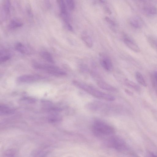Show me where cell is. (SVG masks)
Wrapping results in <instances>:
<instances>
[{
  "label": "cell",
  "mask_w": 157,
  "mask_h": 157,
  "mask_svg": "<svg viewBox=\"0 0 157 157\" xmlns=\"http://www.w3.org/2000/svg\"><path fill=\"white\" fill-rule=\"evenodd\" d=\"M124 40L125 45L129 49L136 53H139L140 52L139 47L131 39L125 36Z\"/></svg>",
  "instance_id": "obj_7"
},
{
  "label": "cell",
  "mask_w": 157,
  "mask_h": 157,
  "mask_svg": "<svg viewBox=\"0 0 157 157\" xmlns=\"http://www.w3.org/2000/svg\"><path fill=\"white\" fill-rule=\"evenodd\" d=\"M131 25L136 28H139L141 26L142 22L141 19L137 17L132 18L131 20Z\"/></svg>",
  "instance_id": "obj_15"
},
{
  "label": "cell",
  "mask_w": 157,
  "mask_h": 157,
  "mask_svg": "<svg viewBox=\"0 0 157 157\" xmlns=\"http://www.w3.org/2000/svg\"><path fill=\"white\" fill-rule=\"evenodd\" d=\"M58 1L61 15L63 17L65 23H69L68 21V14L66 6L64 0H58Z\"/></svg>",
  "instance_id": "obj_9"
},
{
  "label": "cell",
  "mask_w": 157,
  "mask_h": 157,
  "mask_svg": "<svg viewBox=\"0 0 157 157\" xmlns=\"http://www.w3.org/2000/svg\"><path fill=\"white\" fill-rule=\"evenodd\" d=\"M92 130L93 134L98 137L111 136L115 133L113 127L100 120H96L93 122Z\"/></svg>",
  "instance_id": "obj_2"
},
{
  "label": "cell",
  "mask_w": 157,
  "mask_h": 157,
  "mask_svg": "<svg viewBox=\"0 0 157 157\" xmlns=\"http://www.w3.org/2000/svg\"><path fill=\"white\" fill-rule=\"evenodd\" d=\"M80 70L82 71L86 72L88 70L87 67L85 65H82L80 67Z\"/></svg>",
  "instance_id": "obj_25"
},
{
  "label": "cell",
  "mask_w": 157,
  "mask_h": 157,
  "mask_svg": "<svg viewBox=\"0 0 157 157\" xmlns=\"http://www.w3.org/2000/svg\"><path fill=\"white\" fill-rule=\"evenodd\" d=\"M144 10L147 14L150 15H154L156 14L157 10L154 6H148L146 7Z\"/></svg>",
  "instance_id": "obj_18"
},
{
  "label": "cell",
  "mask_w": 157,
  "mask_h": 157,
  "mask_svg": "<svg viewBox=\"0 0 157 157\" xmlns=\"http://www.w3.org/2000/svg\"><path fill=\"white\" fill-rule=\"evenodd\" d=\"M124 83L127 86L135 90L139 91L140 90V87L130 80L126 79L124 80Z\"/></svg>",
  "instance_id": "obj_14"
},
{
  "label": "cell",
  "mask_w": 157,
  "mask_h": 157,
  "mask_svg": "<svg viewBox=\"0 0 157 157\" xmlns=\"http://www.w3.org/2000/svg\"><path fill=\"white\" fill-rule=\"evenodd\" d=\"M15 48L18 52L22 54L29 53L27 47L21 43H17L15 45Z\"/></svg>",
  "instance_id": "obj_12"
},
{
  "label": "cell",
  "mask_w": 157,
  "mask_h": 157,
  "mask_svg": "<svg viewBox=\"0 0 157 157\" xmlns=\"http://www.w3.org/2000/svg\"><path fill=\"white\" fill-rule=\"evenodd\" d=\"M68 8L70 10H73L75 8V3L74 0H65Z\"/></svg>",
  "instance_id": "obj_20"
},
{
  "label": "cell",
  "mask_w": 157,
  "mask_h": 157,
  "mask_svg": "<svg viewBox=\"0 0 157 157\" xmlns=\"http://www.w3.org/2000/svg\"><path fill=\"white\" fill-rule=\"evenodd\" d=\"M33 65L36 70L45 72L54 76L64 77L67 75L65 72L55 66L38 63L34 64Z\"/></svg>",
  "instance_id": "obj_3"
},
{
  "label": "cell",
  "mask_w": 157,
  "mask_h": 157,
  "mask_svg": "<svg viewBox=\"0 0 157 157\" xmlns=\"http://www.w3.org/2000/svg\"><path fill=\"white\" fill-rule=\"evenodd\" d=\"M11 58V57L9 55H6L1 57L0 59V63H1L6 62V61L9 60Z\"/></svg>",
  "instance_id": "obj_22"
},
{
  "label": "cell",
  "mask_w": 157,
  "mask_h": 157,
  "mask_svg": "<svg viewBox=\"0 0 157 157\" xmlns=\"http://www.w3.org/2000/svg\"><path fill=\"white\" fill-rule=\"evenodd\" d=\"M136 77L138 83L144 87H146L147 84L142 75L139 72L136 73Z\"/></svg>",
  "instance_id": "obj_16"
},
{
  "label": "cell",
  "mask_w": 157,
  "mask_h": 157,
  "mask_svg": "<svg viewBox=\"0 0 157 157\" xmlns=\"http://www.w3.org/2000/svg\"><path fill=\"white\" fill-rule=\"evenodd\" d=\"M106 145L108 147L114 149L119 152L126 151L128 148L125 140L117 136H111L107 140Z\"/></svg>",
  "instance_id": "obj_4"
},
{
  "label": "cell",
  "mask_w": 157,
  "mask_h": 157,
  "mask_svg": "<svg viewBox=\"0 0 157 157\" xmlns=\"http://www.w3.org/2000/svg\"><path fill=\"white\" fill-rule=\"evenodd\" d=\"M148 40L150 45L154 50L157 51V39L153 37H149Z\"/></svg>",
  "instance_id": "obj_19"
},
{
  "label": "cell",
  "mask_w": 157,
  "mask_h": 157,
  "mask_svg": "<svg viewBox=\"0 0 157 157\" xmlns=\"http://www.w3.org/2000/svg\"><path fill=\"white\" fill-rule=\"evenodd\" d=\"M106 21L109 24L112 26H114L115 25V23L111 19L108 17H106L105 18Z\"/></svg>",
  "instance_id": "obj_24"
},
{
  "label": "cell",
  "mask_w": 157,
  "mask_h": 157,
  "mask_svg": "<svg viewBox=\"0 0 157 157\" xmlns=\"http://www.w3.org/2000/svg\"><path fill=\"white\" fill-rule=\"evenodd\" d=\"M14 112L13 109L8 106L4 105L0 107V114L1 115H8L12 114Z\"/></svg>",
  "instance_id": "obj_11"
},
{
  "label": "cell",
  "mask_w": 157,
  "mask_h": 157,
  "mask_svg": "<svg viewBox=\"0 0 157 157\" xmlns=\"http://www.w3.org/2000/svg\"><path fill=\"white\" fill-rule=\"evenodd\" d=\"M139 1H145V0H139Z\"/></svg>",
  "instance_id": "obj_29"
},
{
  "label": "cell",
  "mask_w": 157,
  "mask_h": 157,
  "mask_svg": "<svg viewBox=\"0 0 157 157\" xmlns=\"http://www.w3.org/2000/svg\"><path fill=\"white\" fill-rule=\"evenodd\" d=\"M105 11L109 15H111L112 13V12L111 11L109 10V9L107 8L105 9Z\"/></svg>",
  "instance_id": "obj_26"
},
{
  "label": "cell",
  "mask_w": 157,
  "mask_h": 157,
  "mask_svg": "<svg viewBox=\"0 0 157 157\" xmlns=\"http://www.w3.org/2000/svg\"><path fill=\"white\" fill-rule=\"evenodd\" d=\"M99 61L101 65L106 71L112 72L114 69L113 65L111 59L104 53L99 54Z\"/></svg>",
  "instance_id": "obj_5"
},
{
  "label": "cell",
  "mask_w": 157,
  "mask_h": 157,
  "mask_svg": "<svg viewBox=\"0 0 157 157\" xmlns=\"http://www.w3.org/2000/svg\"><path fill=\"white\" fill-rule=\"evenodd\" d=\"M45 79V77L38 75H27L19 76L17 79V81L19 82L30 83Z\"/></svg>",
  "instance_id": "obj_6"
},
{
  "label": "cell",
  "mask_w": 157,
  "mask_h": 157,
  "mask_svg": "<svg viewBox=\"0 0 157 157\" xmlns=\"http://www.w3.org/2000/svg\"><path fill=\"white\" fill-rule=\"evenodd\" d=\"M125 92L127 94L129 95H131L132 94V93L128 90L126 89L125 90Z\"/></svg>",
  "instance_id": "obj_27"
},
{
  "label": "cell",
  "mask_w": 157,
  "mask_h": 157,
  "mask_svg": "<svg viewBox=\"0 0 157 157\" xmlns=\"http://www.w3.org/2000/svg\"><path fill=\"white\" fill-rule=\"evenodd\" d=\"M154 76L157 81V72H155L154 73Z\"/></svg>",
  "instance_id": "obj_28"
},
{
  "label": "cell",
  "mask_w": 157,
  "mask_h": 157,
  "mask_svg": "<svg viewBox=\"0 0 157 157\" xmlns=\"http://www.w3.org/2000/svg\"><path fill=\"white\" fill-rule=\"evenodd\" d=\"M81 38L87 47L91 48L93 45V41L91 37L87 33L85 32L82 34Z\"/></svg>",
  "instance_id": "obj_10"
},
{
  "label": "cell",
  "mask_w": 157,
  "mask_h": 157,
  "mask_svg": "<svg viewBox=\"0 0 157 157\" xmlns=\"http://www.w3.org/2000/svg\"><path fill=\"white\" fill-rule=\"evenodd\" d=\"M97 85L100 88L106 91L113 92H117L118 91L117 88L105 82L104 81H98L97 82Z\"/></svg>",
  "instance_id": "obj_8"
},
{
  "label": "cell",
  "mask_w": 157,
  "mask_h": 157,
  "mask_svg": "<svg viewBox=\"0 0 157 157\" xmlns=\"http://www.w3.org/2000/svg\"><path fill=\"white\" fill-rule=\"evenodd\" d=\"M23 25L22 22L18 20H12L10 22L9 26L11 29H16L21 27Z\"/></svg>",
  "instance_id": "obj_17"
},
{
  "label": "cell",
  "mask_w": 157,
  "mask_h": 157,
  "mask_svg": "<svg viewBox=\"0 0 157 157\" xmlns=\"http://www.w3.org/2000/svg\"><path fill=\"white\" fill-rule=\"evenodd\" d=\"M73 84L76 87L97 98L109 101L115 100L112 95L102 92L92 86L77 80H73Z\"/></svg>",
  "instance_id": "obj_1"
},
{
  "label": "cell",
  "mask_w": 157,
  "mask_h": 157,
  "mask_svg": "<svg viewBox=\"0 0 157 157\" xmlns=\"http://www.w3.org/2000/svg\"><path fill=\"white\" fill-rule=\"evenodd\" d=\"M61 120V118L58 116L57 117L56 115H53L52 117H51L49 118V121L51 122H55L57 121L60 120Z\"/></svg>",
  "instance_id": "obj_23"
},
{
  "label": "cell",
  "mask_w": 157,
  "mask_h": 157,
  "mask_svg": "<svg viewBox=\"0 0 157 157\" xmlns=\"http://www.w3.org/2000/svg\"><path fill=\"white\" fill-rule=\"evenodd\" d=\"M10 3L9 0H7L5 2L4 5V10L6 14L9 15L10 12Z\"/></svg>",
  "instance_id": "obj_21"
},
{
  "label": "cell",
  "mask_w": 157,
  "mask_h": 157,
  "mask_svg": "<svg viewBox=\"0 0 157 157\" xmlns=\"http://www.w3.org/2000/svg\"><path fill=\"white\" fill-rule=\"evenodd\" d=\"M40 55L42 58L47 62L51 63H54V61L53 58L51 54L49 52L43 51L40 53Z\"/></svg>",
  "instance_id": "obj_13"
}]
</instances>
